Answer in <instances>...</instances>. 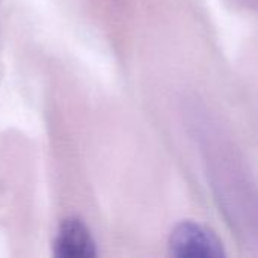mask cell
<instances>
[{
  "label": "cell",
  "instance_id": "obj_1",
  "mask_svg": "<svg viewBox=\"0 0 258 258\" xmlns=\"http://www.w3.org/2000/svg\"><path fill=\"white\" fill-rule=\"evenodd\" d=\"M168 254L175 258H224V242L209 227L194 221H178L168 236Z\"/></svg>",
  "mask_w": 258,
  "mask_h": 258
},
{
  "label": "cell",
  "instance_id": "obj_2",
  "mask_svg": "<svg viewBox=\"0 0 258 258\" xmlns=\"http://www.w3.org/2000/svg\"><path fill=\"white\" fill-rule=\"evenodd\" d=\"M51 255L56 258H92L98 255L94 234L82 218L68 216L60 221L51 242Z\"/></svg>",
  "mask_w": 258,
  "mask_h": 258
}]
</instances>
